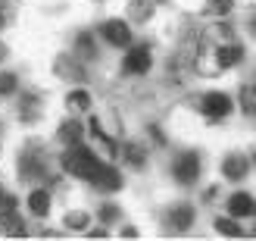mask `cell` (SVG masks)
<instances>
[{
	"mask_svg": "<svg viewBox=\"0 0 256 241\" xmlns=\"http://www.w3.org/2000/svg\"><path fill=\"white\" fill-rule=\"evenodd\" d=\"M212 41H219V44H225V41H234V32H232V25H216V29H210L206 32Z\"/></svg>",
	"mask_w": 256,
	"mask_h": 241,
	"instance_id": "cell-22",
	"label": "cell"
},
{
	"mask_svg": "<svg viewBox=\"0 0 256 241\" xmlns=\"http://www.w3.org/2000/svg\"><path fill=\"white\" fill-rule=\"evenodd\" d=\"M4 60H6V44L0 41V63H4Z\"/></svg>",
	"mask_w": 256,
	"mask_h": 241,
	"instance_id": "cell-28",
	"label": "cell"
},
{
	"mask_svg": "<svg viewBox=\"0 0 256 241\" xmlns=\"http://www.w3.org/2000/svg\"><path fill=\"white\" fill-rule=\"evenodd\" d=\"M66 110L72 113V116L75 113H88L91 110V94H88L84 88H72V91L66 94Z\"/></svg>",
	"mask_w": 256,
	"mask_h": 241,
	"instance_id": "cell-12",
	"label": "cell"
},
{
	"mask_svg": "<svg viewBox=\"0 0 256 241\" xmlns=\"http://www.w3.org/2000/svg\"><path fill=\"white\" fill-rule=\"evenodd\" d=\"M200 169H203V166H200V154H197V150H184V154L175 160L172 175H175L182 185H194V182L200 179Z\"/></svg>",
	"mask_w": 256,
	"mask_h": 241,
	"instance_id": "cell-3",
	"label": "cell"
},
{
	"mask_svg": "<svg viewBox=\"0 0 256 241\" xmlns=\"http://www.w3.org/2000/svg\"><path fill=\"white\" fill-rule=\"evenodd\" d=\"M25 204H28V213H34V216L44 219L50 213V191H47V188H34V191H28Z\"/></svg>",
	"mask_w": 256,
	"mask_h": 241,
	"instance_id": "cell-9",
	"label": "cell"
},
{
	"mask_svg": "<svg viewBox=\"0 0 256 241\" xmlns=\"http://www.w3.org/2000/svg\"><path fill=\"white\" fill-rule=\"evenodd\" d=\"M16 85H19V79L12 72H0V94H4V97L16 91Z\"/></svg>",
	"mask_w": 256,
	"mask_h": 241,
	"instance_id": "cell-23",
	"label": "cell"
},
{
	"mask_svg": "<svg viewBox=\"0 0 256 241\" xmlns=\"http://www.w3.org/2000/svg\"><path fill=\"white\" fill-rule=\"evenodd\" d=\"M0 235H12V238L25 235V222L12 210H0Z\"/></svg>",
	"mask_w": 256,
	"mask_h": 241,
	"instance_id": "cell-14",
	"label": "cell"
},
{
	"mask_svg": "<svg viewBox=\"0 0 256 241\" xmlns=\"http://www.w3.org/2000/svg\"><path fill=\"white\" fill-rule=\"evenodd\" d=\"M240 60H244V47L238 41H225V44L216 47V63H219V69H234Z\"/></svg>",
	"mask_w": 256,
	"mask_h": 241,
	"instance_id": "cell-8",
	"label": "cell"
},
{
	"mask_svg": "<svg viewBox=\"0 0 256 241\" xmlns=\"http://www.w3.org/2000/svg\"><path fill=\"white\" fill-rule=\"evenodd\" d=\"M247 172H250V157H244V154H228L225 160H222V175L228 182H244L247 179Z\"/></svg>",
	"mask_w": 256,
	"mask_h": 241,
	"instance_id": "cell-7",
	"label": "cell"
},
{
	"mask_svg": "<svg viewBox=\"0 0 256 241\" xmlns=\"http://www.w3.org/2000/svg\"><path fill=\"white\" fill-rule=\"evenodd\" d=\"M250 163H253V166H256V150H253V154H250Z\"/></svg>",
	"mask_w": 256,
	"mask_h": 241,
	"instance_id": "cell-29",
	"label": "cell"
},
{
	"mask_svg": "<svg viewBox=\"0 0 256 241\" xmlns=\"http://www.w3.org/2000/svg\"><path fill=\"white\" fill-rule=\"evenodd\" d=\"M72 60H66V57H60L56 60V72L62 75V79H69V82H84V69L82 66H69Z\"/></svg>",
	"mask_w": 256,
	"mask_h": 241,
	"instance_id": "cell-20",
	"label": "cell"
},
{
	"mask_svg": "<svg viewBox=\"0 0 256 241\" xmlns=\"http://www.w3.org/2000/svg\"><path fill=\"white\" fill-rule=\"evenodd\" d=\"M122 157H125V163H128L132 169H140V166H144V160H147L144 147H138V144H125V147H122Z\"/></svg>",
	"mask_w": 256,
	"mask_h": 241,
	"instance_id": "cell-21",
	"label": "cell"
},
{
	"mask_svg": "<svg viewBox=\"0 0 256 241\" xmlns=\"http://www.w3.org/2000/svg\"><path fill=\"white\" fill-rule=\"evenodd\" d=\"M100 38L112 47H128L132 44V25L125 19H106L100 22Z\"/></svg>",
	"mask_w": 256,
	"mask_h": 241,
	"instance_id": "cell-4",
	"label": "cell"
},
{
	"mask_svg": "<svg viewBox=\"0 0 256 241\" xmlns=\"http://www.w3.org/2000/svg\"><path fill=\"white\" fill-rule=\"evenodd\" d=\"M250 32H253V38H256V10L250 13Z\"/></svg>",
	"mask_w": 256,
	"mask_h": 241,
	"instance_id": "cell-27",
	"label": "cell"
},
{
	"mask_svg": "<svg viewBox=\"0 0 256 241\" xmlns=\"http://www.w3.org/2000/svg\"><path fill=\"white\" fill-rule=\"evenodd\" d=\"M150 66H153V50H150L147 44L132 47V50L125 54V60H122V69H125L128 75H144V72H150Z\"/></svg>",
	"mask_w": 256,
	"mask_h": 241,
	"instance_id": "cell-5",
	"label": "cell"
},
{
	"mask_svg": "<svg viewBox=\"0 0 256 241\" xmlns=\"http://www.w3.org/2000/svg\"><path fill=\"white\" fill-rule=\"evenodd\" d=\"M156 4L153 0H128V19L132 22H150Z\"/></svg>",
	"mask_w": 256,
	"mask_h": 241,
	"instance_id": "cell-13",
	"label": "cell"
},
{
	"mask_svg": "<svg viewBox=\"0 0 256 241\" xmlns=\"http://www.w3.org/2000/svg\"><path fill=\"white\" fill-rule=\"evenodd\" d=\"M169 222H172L175 232H188L190 225H194V207H190V204H178V207H172Z\"/></svg>",
	"mask_w": 256,
	"mask_h": 241,
	"instance_id": "cell-11",
	"label": "cell"
},
{
	"mask_svg": "<svg viewBox=\"0 0 256 241\" xmlns=\"http://www.w3.org/2000/svg\"><path fill=\"white\" fill-rule=\"evenodd\" d=\"M200 113L210 122H222V119L232 116V97H228L225 91H206L203 100H200Z\"/></svg>",
	"mask_w": 256,
	"mask_h": 241,
	"instance_id": "cell-2",
	"label": "cell"
},
{
	"mask_svg": "<svg viewBox=\"0 0 256 241\" xmlns=\"http://www.w3.org/2000/svg\"><path fill=\"white\" fill-rule=\"evenodd\" d=\"M62 222H66V229H69V232H88V225H91V216H88L84 210H69Z\"/></svg>",
	"mask_w": 256,
	"mask_h": 241,
	"instance_id": "cell-17",
	"label": "cell"
},
{
	"mask_svg": "<svg viewBox=\"0 0 256 241\" xmlns=\"http://www.w3.org/2000/svg\"><path fill=\"white\" fill-rule=\"evenodd\" d=\"M122 238H138V229H132V225H128V229H122Z\"/></svg>",
	"mask_w": 256,
	"mask_h": 241,
	"instance_id": "cell-26",
	"label": "cell"
},
{
	"mask_svg": "<svg viewBox=\"0 0 256 241\" xmlns=\"http://www.w3.org/2000/svg\"><path fill=\"white\" fill-rule=\"evenodd\" d=\"M153 4H166V0H153Z\"/></svg>",
	"mask_w": 256,
	"mask_h": 241,
	"instance_id": "cell-30",
	"label": "cell"
},
{
	"mask_svg": "<svg viewBox=\"0 0 256 241\" xmlns=\"http://www.w3.org/2000/svg\"><path fill=\"white\" fill-rule=\"evenodd\" d=\"M234 10V0H206V16L212 19H228Z\"/></svg>",
	"mask_w": 256,
	"mask_h": 241,
	"instance_id": "cell-19",
	"label": "cell"
},
{
	"mask_svg": "<svg viewBox=\"0 0 256 241\" xmlns=\"http://www.w3.org/2000/svg\"><path fill=\"white\" fill-rule=\"evenodd\" d=\"M238 104H240V113H247V116H256V85H240V91H238Z\"/></svg>",
	"mask_w": 256,
	"mask_h": 241,
	"instance_id": "cell-15",
	"label": "cell"
},
{
	"mask_svg": "<svg viewBox=\"0 0 256 241\" xmlns=\"http://www.w3.org/2000/svg\"><path fill=\"white\" fill-rule=\"evenodd\" d=\"M0 29H4V16H0Z\"/></svg>",
	"mask_w": 256,
	"mask_h": 241,
	"instance_id": "cell-31",
	"label": "cell"
},
{
	"mask_svg": "<svg viewBox=\"0 0 256 241\" xmlns=\"http://www.w3.org/2000/svg\"><path fill=\"white\" fill-rule=\"evenodd\" d=\"M78 47L84 50V54H94V41H91V35H78Z\"/></svg>",
	"mask_w": 256,
	"mask_h": 241,
	"instance_id": "cell-25",
	"label": "cell"
},
{
	"mask_svg": "<svg viewBox=\"0 0 256 241\" xmlns=\"http://www.w3.org/2000/svg\"><path fill=\"white\" fill-rule=\"evenodd\" d=\"M104 163H100V157L91 154L82 141L78 144H69V150L62 154V169H66L69 175H75V179H82V182H91V185L100 175V169H104Z\"/></svg>",
	"mask_w": 256,
	"mask_h": 241,
	"instance_id": "cell-1",
	"label": "cell"
},
{
	"mask_svg": "<svg viewBox=\"0 0 256 241\" xmlns=\"http://www.w3.org/2000/svg\"><path fill=\"white\" fill-rule=\"evenodd\" d=\"M225 210H228V216H234V219H250V216H256V200H253L250 191H234V194H228Z\"/></svg>",
	"mask_w": 256,
	"mask_h": 241,
	"instance_id": "cell-6",
	"label": "cell"
},
{
	"mask_svg": "<svg viewBox=\"0 0 256 241\" xmlns=\"http://www.w3.org/2000/svg\"><path fill=\"white\" fill-rule=\"evenodd\" d=\"M212 225H216V232H219V235H228V238H240V235H244V229H240V222L234 216H219Z\"/></svg>",
	"mask_w": 256,
	"mask_h": 241,
	"instance_id": "cell-18",
	"label": "cell"
},
{
	"mask_svg": "<svg viewBox=\"0 0 256 241\" xmlns=\"http://www.w3.org/2000/svg\"><path fill=\"white\" fill-rule=\"evenodd\" d=\"M116 216H119V207H112V204H106L104 210H100V219H104V222H112Z\"/></svg>",
	"mask_w": 256,
	"mask_h": 241,
	"instance_id": "cell-24",
	"label": "cell"
},
{
	"mask_svg": "<svg viewBox=\"0 0 256 241\" xmlns=\"http://www.w3.org/2000/svg\"><path fill=\"white\" fill-rule=\"evenodd\" d=\"M56 135H60V141H66V144H78L82 141V125H78V119H75V116L66 119V122L60 125Z\"/></svg>",
	"mask_w": 256,
	"mask_h": 241,
	"instance_id": "cell-16",
	"label": "cell"
},
{
	"mask_svg": "<svg viewBox=\"0 0 256 241\" xmlns=\"http://www.w3.org/2000/svg\"><path fill=\"white\" fill-rule=\"evenodd\" d=\"M94 185L100 188V191H119V188H122V175H119V169L112 166V163H104V169H100V175L94 179Z\"/></svg>",
	"mask_w": 256,
	"mask_h": 241,
	"instance_id": "cell-10",
	"label": "cell"
}]
</instances>
